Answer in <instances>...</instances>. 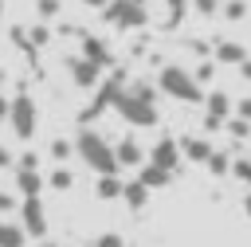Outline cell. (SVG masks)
Returning <instances> with one entry per match:
<instances>
[{
	"label": "cell",
	"mask_w": 251,
	"mask_h": 247,
	"mask_svg": "<svg viewBox=\"0 0 251 247\" xmlns=\"http://www.w3.org/2000/svg\"><path fill=\"white\" fill-rule=\"evenodd\" d=\"M75 153H78V161H82L90 173H98V176H118V173H122L118 149H114L102 133H94V129H78V137H75Z\"/></svg>",
	"instance_id": "1"
},
{
	"label": "cell",
	"mask_w": 251,
	"mask_h": 247,
	"mask_svg": "<svg viewBox=\"0 0 251 247\" xmlns=\"http://www.w3.org/2000/svg\"><path fill=\"white\" fill-rule=\"evenodd\" d=\"M157 90H165V94L176 98V102H208L204 86H200L184 67H176V63L161 67V74H157Z\"/></svg>",
	"instance_id": "2"
},
{
	"label": "cell",
	"mask_w": 251,
	"mask_h": 247,
	"mask_svg": "<svg viewBox=\"0 0 251 247\" xmlns=\"http://www.w3.org/2000/svg\"><path fill=\"white\" fill-rule=\"evenodd\" d=\"M114 110H118V114H122L129 125H137V129H145V125H157V106H153V102H145V98H137L129 86L118 94Z\"/></svg>",
	"instance_id": "3"
},
{
	"label": "cell",
	"mask_w": 251,
	"mask_h": 247,
	"mask_svg": "<svg viewBox=\"0 0 251 247\" xmlns=\"http://www.w3.org/2000/svg\"><path fill=\"white\" fill-rule=\"evenodd\" d=\"M126 90V71H114L98 90H94V102L82 110V122H90V118H98V114H106V110H114V102H118V94Z\"/></svg>",
	"instance_id": "4"
},
{
	"label": "cell",
	"mask_w": 251,
	"mask_h": 247,
	"mask_svg": "<svg viewBox=\"0 0 251 247\" xmlns=\"http://www.w3.org/2000/svg\"><path fill=\"white\" fill-rule=\"evenodd\" d=\"M8 125H12V133H16L20 141H27V137L35 133V125H39V114H35V102H31V94H16V98H12V118H8Z\"/></svg>",
	"instance_id": "5"
},
{
	"label": "cell",
	"mask_w": 251,
	"mask_h": 247,
	"mask_svg": "<svg viewBox=\"0 0 251 247\" xmlns=\"http://www.w3.org/2000/svg\"><path fill=\"white\" fill-rule=\"evenodd\" d=\"M106 20L118 27V31H133V27H145L149 24V12L141 4H129V0H114L106 8Z\"/></svg>",
	"instance_id": "6"
},
{
	"label": "cell",
	"mask_w": 251,
	"mask_h": 247,
	"mask_svg": "<svg viewBox=\"0 0 251 247\" xmlns=\"http://www.w3.org/2000/svg\"><path fill=\"white\" fill-rule=\"evenodd\" d=\"M67 71H71V82L78 86V90H98L106 78H102V67H94L90 59H82V55H75V59H67Z\"/></svg>",
	"instance_id": "7"
},
{
	"label": "cell",
	"mask_w": 251,
	"mask_h": 247,
	"mask_svg": "<svg viewBox=\"0 0 251 247\" xmlns=\"http://www.w3.org/2000/svg\"><path fill=\"white\" fill-rule=\"evenodd\" d=\"M180 141H173V137H157L153 141V149H149V161L157 165V169H165V173H173L176 176V169H180Z\"/></svg>",
	"instance_id": "8"
},
{
	"label": "cell",
	"mask_w": 251,
	"mask_h": 247,
	"mask_svg": "<svg viewBox=\"0 0 251 247\" xmlns=\"http://www.w3.org/2000/svg\"><path fill=\"white\" fill-rule=\"evenodd\" d=\"M20 223L31 239H43L47 235V216H43V204L39 200H24L20 204Z\"/></svg>",
	"instance_id": "9"
},
{
	"label": "cell",
	"mask_w": 251,
	"mask_h": 247,
	"mask_svg": "<svg viewBox=\"0 0 251 247\" xmlns=\"http://www.w3.org/2000/svg\"><path fill=\"white\" fill-rule=\"evenodd\" d=\"M82 59H90L94 67L106 71V67H110V47H106L98 35H86V31H82Z\"/></svg>",
	"instance_id": "10"
},
{
	"label": "cell",
	"mask_w": 251,
	"mask_h": 247,
	"mask_svg": "<svg viewBox=\"0 0 251 247\" xmlns=\"http://www.w3.org/2000/svg\"><path fill=\"white\" fill-rule=\"evenodd\" d=\"M216 63H224V67H243V63H247V47L235 43V39H224V43H216Z\"/></svg>",
	"instance_id": "11"
},
{
	"label": "cell",
	"mask_w": 251,
	"mask_h": 247,
	"mask_svg": "<svg viewBox=\"0 0 251 247\" xmlns=\"http://www.w3.org/2000/svg\"><path fill=\"white\" fill-rule=\"evenodd\" d=\"M114 149H118V161H122L126 169H141V165H149V161H145V149H141L133 137H122Z\"/></svg>",
	"instance_id": "12"
},
{
	"label": "cell",
	"mask_w": 251,
	"mask_h": 247,
	"mask_svg": "<svg viewBox=\"0 0 251 247\" xmlns=\"http://www.w3.org/2000/svg\"><path fill=\"white\" fill-rule=\"evenodd\" d=\"M180 153H184L188 161H204V165H208L216 149H212L208 137H180Z\"/></svg>",
	"instance_id": "13"
},
{
	"label": "cell",
	"mask_w": 251,
	"mask_h": 247,
	"mask_svg": "<svg viewBox=\"0 0 251 247\" xmlns=\"http://www.w3.org/2000/svg\"><path fill=\"white\" fill-rule=\"evenodd\" d=\"M16 188L24 192V200H39L43 192V176L35 169H16Z\"/></svg>",
	"instance_id": "14"
},
{
	"label": "cell",
	"mask_w": 251,
	"mask_h": 247,
	"mask_svg": "<svg viewBox=\"0 0 251 247\" xmlns=\"http://www.w3.org/2000/svg\"><path fill=\"white\" fill-rule=\"evenodd\" d=\"M137 180L153 192V188H165V184L173 180V173H165V169H157V165L149 161V165H141V169H137Z\"/></svg>",
	"instance_id": "15"
},
{
	"label": "cell",
	"mask_w": 251,
	"mask_h": 247,
	"mask_svg": "<svg viewBox=\"0 0 251 247\" xmlns=\"http://www.w3.org/2000/svg\"><path fill=\"white\" fill-rule=\"evenodd\" d=\"M227 114H231V98H227L224 90H212V94H208V118L224 122Z\"/></svg>",
	"instance_id": "16"
},
{
	"label": "cell",
	"mask_w": 251,
	"mask_h": 247,
	"mask_svg": "<svg viewBox=\"0 0 251 247\" xmlns=\"http://www.w3.org/2000/svg\"><path fill=\"white\" fill-rule=\"evenodd\" d=\"M94 192H98V200H118V196H126V184L118 176H98Z\"/></svg>",
	"instance_id": "17"
},
{
	"label": "cell",
	"mask_w": 251,
	"mask_h": 247,
	"mask_svg": "<svg viewBox=\"0 0 251 247\" xmlns=\"http://www.w3.org/2000/svg\"><path fill=\"white\" fill-rule=\"evenodd\" d=\"M24 239H27L24 223H4L0 220V247H24Z\"/></svg>",
	"instance_id": "18"
},
{
	"label": "cell",
	"mask_w": 251,
	"mask_h": 247,
	"mask_svg": "<svg viewBox=\"0 0 251 247\" xmlns=\"http://www.w3.org/2000/svg\"><path fill=\"white\" fill-rule=\"evenodd\" d=\"M129 208H145L149 204V188L141 184V180H126V196H122Z\"/></svg>",
	"instance_id": "19"
},
{
	"label": "cell",
	"mask_w": 251,
	"mask_h": 247,
	"mask_svg": "<svg viewBox=\"0 0 251 247\" xmlns=\"http://www.w3.org/2000/svg\"><path fill=\"white\" fill-rule=\"evenodd\" d=\"M231 165H235V161H231L227 153H212V161H208V173H212V176H224V173H231Z\"/></svg>",
	"instance_id": "20"
},
{
	"label": "cell",
	"mask_w": 251,
	"mask_h": 247,
	"mask_svg": "<svg viewBox=\"0 0 251 247\" xmlns=\"http://www.w3.org/2000/svg\"><path fill=\"white\" fill-rule=\"evenodd\" d=\"M71 153H75V141H67V137H55V141H51V157H55V161H67Z\"/></svg>",
	"instance_id": "21"
},
{
	"label": "cell",
	"mask_w": 251,
	"mask_h": 247,
	"mask_svg": "<svg viewBox=\"0 0 251 247\" xmlns=\"http://www.w3.org/2000/svg\"><path fill=\"white\" fill-rule=\"evenodd\" d=\"M165 4H169V20H165V27H176L180 16H184V8H188V0H165Z\"/></svg>",
	"instance_id": "22"
},
{
	"label": "cell",
	"mask_w": 251,
	"mask_h": 247,
	"mask_svg": "<svg viewBox=\"0 0 251 247\" xmlns=\"http://www.w3.org/2000/svg\"><path fill=\"white\" fill-rule=\"evenodd\" d=\"M243 16H247V4H243V0H227V4H224V20L235 24V20H243Z\"/></svg>",
	"instance_id": "23"
},
{
	"label": "cell",
	"mask_w": 251,
	"mask_h": 247,
	"mask_svg": "<svg viewBox=\"0 0 251 247\" xmlns=\"http://www.w3.org/2000/svg\"><path fill=\"white\" fill-rule=\"evenodd\" d=\"M35 12H39V20H55V16L63 12V4H59V0H39Z\"/></svg>",
	"instance_id": "24"
},
{
	"label": "cell",
	"mask_w": 251,
	"mask_h": 247,
	"mask_svg": "<svg viewBox=\"0 0 251 247\" xmlns=\"http://www.w3.org/2000/svg\"><path fill=\"white\" fill-rule=\"evenodd\" d=\"M129 90H133L137 98H145V102H153V106H157V86H153V82H133Z\"/></svg>",
	"instance_id": "25"
},
{
	"label": "cell",
	"mask_w": 251,
	"mask_h": 247,
	"mask_svg": "<svg viewBox=\"0 0 251 247\" xmlns=\"http://www.w3.org/2000/svg\"><path fill=\"white\" fill-rule=\"evenodd\" d=\"M71 184H75V176H71V173L59 165V169L51 173V188H59V192H63V188H71Z\"/></svg>",
	"instance_id": "26"
},
{
	"label": "cell",
	"mask_w": 251,
	"mask_h": 247,
	"mask_svg": "<svg viewBox=\"0 0 251 247\" xmlns=\"http://www.w3.org/2000/svg\"><path fill=\"white\" fill-rule=\"evenodd\" d=\"M94 247H126V239L118 231H102V235H94Z\"/></svg>",
	"instance_id": "27"
},
{
	"label": "cell",
	"mask_w": 251,
	"mask_h": 247,
	"mask_svg": "<svg viewBox=\"0 0 251 247\" xmlns=\"http://www.w3.org/2000/svg\"><path fill=\"white\" fill-rule=\"evenodd\" d=\"M212 74H216V63H196V71H192V78L204 86V82H212Z\"/></svg>",
	"instance_id": "28"
},
{
	"label": "cell",
	"mask_w": 251,
	"mask_h": 247,
	"mask_svg": "<svg viewBox=\"0 0 251 247\" xmlns=\"http://www.w3.org/2000/svg\"><path fill=\"white\" fill-rule=\"evenodd\" d=\"M231 173H235L243 184H251V157H239V161L231 165Z\"/></svg>",
	"instance_id": "29"
},
{
	"label": "cell",
	"mask_w": 251,
	"mask_h": 247,
	"mask_svg": "<svg viewBox=\"0 0 251 247\" xmlns=\"http://www.w3.org/2000/svg\"><path fill=\"white\" fill-rule=\"evenodd\" d=\"M227 133H231V137H247V133H251V122L235 118V122H227Z\"/></svg>",
	"instance_id": "30"
},
{
	"label": "cell",
	"mask_w": 251,
	"mask_h": 247,
	"mask_svg": "<svg viewBox=\"0 0 251 247\" xmlns=\"http://www.w3.org/2000/svg\"><path fill=\"white\" fill-rule=\"evenodd\" d=\"M192 4H196V12H200V16H216V12H224V8H220V0H192Z\"/></svg>",
	"instance_id": "31"
},
{
	"label": "cell",
	"mask_w": 251,
	"mask_h": 247,
	"mask_svg": "<svg viewBox=\"0 0 251 247\" xmlns=\"http://www.w3.org/2000/svg\"><path fill=\"white\" fill-rule=\"evenodd\" d=\"M47 39H51V31H47L43 24H35V27H31V47H43Z\"/></svg>",
	"instance_id": "32"
},
{
	"label": "cell",
	"mask_w": 251,
	"mask_h": 247,
	"mask_svg": "<svg viewBox=\"0 0 251 247\" xmlns=\"http://www.w3.org/2000/svg\"><path fill=\"white\" fill-rule=\"evenodd\" d=\"M35 161H39V157H35V149H27V153H20V169H35Z\"/></svg>",
	"instance_id": "33"
},
{
	"label": "cell",
	"mask_w": 251,
	"mask_h": 247,
	"mask_svg": "<svg viewBox=\"0 0 251 247\" xmlns=\"http://www.w3.org/2000/svg\"><path fill=\"white\" fill-rule=\"evenodd\" d=\"M12 208H16V200H12L8 192H0V216H4V212H12Z\"/></svg>",
	"instance_id": "34"
},
{
	"label": "cell",
	"mask_w": 251,
	"mask_h": 247,
	"mask_svg": "<svg viewBox=\"0 0 251 247\" xmlns=\"http://www.w3.org/2000/svg\"><path fill=\"white\" fill-rule=\"evenodd\" d=\"M235 110H239V118H243V122H251V98H243Z\"/></svg>",
	"instance_id": "35"
},
{
	"label": "cell",
	"mask_w": 251,
	"mask_h": 247,
	"mask_svg": "<svg viewBox=\"0 0 251 247\" xmlns=\"http://www.w3.org/2000/svg\"><path fill=\"white\" fill-rule=\"evenodd\" d=\"M8 118H12V102L0 94V122H8Z\"/></svg>",
	"instance_id": "36"
},
{
	"label": "cell",
	"mask_w": 251,
	"mask_h": 247,
	"mask_svg": "<svg viewBox=\"0 0 251 247\" xmlns=\"http://www.w3.org/2000/svg\"><path fill=\"white\" fill-rule=\"evenodd\" d=\"M8 165H12V149H8V145H0V169H8Z\"/></svg>",
	"instance_id": "37"
},
{
	"label": "cell",
	"mask_w": 251,
	"mask_h": 247,
	"mask_svg": "<svg viewBox=\"0 0 251 247\" xmlns=\"http://www.w3.org/2000/svg\"><path fill=\"white\" fill-rule=\"evenodd\" d=\"M78 4H90V8H102V12H106V8L114 4V0H78Z\"/></svg>",
	"instance_id": "38"
},
{
	"label": "cell",
	"mask_w": 251,
	"mask_h": 247,
	"mask_svg": "<svg viewBox=\"0 0 251 247\" xmlns=\"http://www.w3.org/2000/svg\"><path fill=\"white\" fill-rule=\"evenodd\" d=\"M239 78H243V82H251V59H247V63L239 67Z\"/></svg>",
	"instance_id": "39"
},
{
	"label": "cell",
	"mask_w": 251,
	"mask_h": 247,
	"mask_svg": "<svg viewBox=\"0 0 251 247\" xmlns=\"http://www.w3.org/2000/svg\"><path fill=\"white\" fill-rule=\"evenodd\" d=\"M243 212H247V216H251V192H247V196H243Z\"/></svg>",
	"instance_id": "40"
},
{
	"label": "cell",
	"mask_w": 251,
	"mask_h": 247,
	"mask_svg": "<svg viewBox=\"0 0 251 247\" xmlns=\"http://www.w3.org/2000/svg\"><path fill=\"white\" fill-rule=\"evenodd\" d=\"M39 247H59V243H39Z\"/></svg>",
	"instance_id": "41"
},
{
	"label": "cell",
	"mask_w": 251,
	"mask_h": 247,
	"mask_svg": "<svg viewBox=\"0 0 251 247\" xmlns=\"http://www.w3.org/2000/svg\"><path fill=\"white\" fill-rule=\"evenodd\" d=\"M129 4H141V8H145V0H129Z\"/></svg>",
	"instance_id": "42"
},
{
	"label": "cell",
	"mask_w": 251,
	"mask_h": 247,
	"mask_svg": "<svg viewBox=\"0 0 251 247\" xmlns=\"http://www.w3.org/2000/svg\"><path fill=\"white\" fill-rule=\"evenodd\" d=\"M0 16H4V0H0Z\"/></svg>",
	"instance_id": "43"
}]
</instances>
